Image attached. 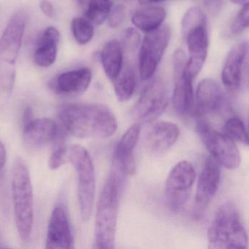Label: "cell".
<instances>
[{
    "label": "cell",
    "mask_w": 249,
    "mask_h": 249,
    "mask_svg": "<svg viewBox=\"0 0 249 249\" xmlns=\"http://www.w3.org/2000/svg\"><path fill=\"white\" fill-rule=\"evenodd\" d=\"M60 32L56 28L50 26L42 32L36 42L34 53V61L41 67H48L54 64L58 53Z\"/></svg>",
    "instance_id": "44dd1931"
},
{
    "label": "cell",
    "mask_w": 249,
    "mask_h": 249,
    "mask_svg": "<svg viewBox=\"0 0 249 249\" xmlns=\"http://www.w3.org/2000/svg\"><path fill=\"white\" fill-rule=\"evenodd\" d=\"M196 179V170L188 161H181L171 170L165 184V197L172 211L184 207Z\"/></svg>",
    "instance_id": "30bf717a"
},
{
    "label": "cell",
    "mask_w": 249,
    "mask_h": 249,
    "mask_svg": "<svg viewBox=\"0 0 249 249\" xmlns=\"http://www.w3.org/2000/svg\"><path fill=\"white\" fill-rule=\"evenodd\" d=\"M41 11L48 18H53L55 15V9L49 0H41L39 2Z\"/></svg>",
    "instance_id": "836d02e7"
},
{
    "label": "cell",
    "mask_w": 249,
    "mask_h": 249,
    "mask_svg": "<svg viewBox=\"0 0 249 249\" xmlns=\"http://www.w3.org/2000/svg\"><path fill=\"white\" fill-rule=\"evenodd\" d=\"M244 67L249 68V41L247 42V51H246L245 61H244Z\"/></svg>",
    "instance_id": "8d00e7d4"
},
{
    "label": "cell",
    "mask_w": 249,
    "mask_h": 249,
    "mask_svg": "<svg viewBox=\"0 0 249 249\" xmlns=\"http://www.w3.org/2000/svg\"><path fill=\"white\" fill-rule=\"evenodd\" d=\"M126 15V7L124 4H118L112 7L107 21L108 26L112 29L119 27L124 20Z\"/></svg>",
    "instance_id": "1f68e13d"
},
{
    "label": "cell",
    "mask_w": 249,
    "mask_h": 249,
    "mask_svg": "<svg viewBox=\"0 0 249 249\" xmlns=\"http://www.w3.org/2000/svg\"><path fill=\"white\" fill-rule=\"evenodd\" d=\"M141 133V124H132L123 134L118 142L114 153L113 167L126 175H133L136 170L134 149L139 141Z\"/></svg>",
    "instance_id": "9a60e30c"
},
{
    "label": "cell",
    "mask_w": 249,
    "mask_h": 249,
    "mask_svg": "<svg viewBox=\"0 0 249 249\" xmlns=\"http://www.w3.org/2000/svg\"><path fill=\"white\" fill-rule=\"evenodd\" d=\"M58 135V125L49 118L33 119L23 127V143L29 149L42 147Z\"/></svg>",
    "instance_id": "d6986e66"
},
{
    "label": "cell",
    "mask_w": 249,
    "mask_h": 249,
    "mask_svg": "<svg viewBox=\"0 0 249 249\" xmlns=\"http://www.w3.org/2000/svg\"><path fill=\"white\" fill-rule=\"evenodd\" d=\"M166 17V11L160 6H148L136 10L132 16V23L137 29L152 32L162 26Z\"/></svg>",
    "instance_id": "603a6c76"
},
{
    "label": "cell",
    "mask_w": 249,
    "mask_h": 249,
    "mask_svg": "<svg viewBox=\"0 0 249 249\" xmlns=\"http://www.w3.org/2000/svg\"><path fill=\"white\" fill-rule=\"evenodd\" d=\"M179 135L180 130L177 124L159 121L149 129L146 137V146L152 153H164L175 144Z\"/></svg>",
    "instance_id": "ffe728a7"
},
{
    "label": "cell",
    "mask_w": 249,
    "mask_h": 249,
    "mask_svg": "<svg viewBox=\"0 0 249 249\" xmlns=\"http://www.w3.org/2000/svg\"><path fill=\"white\" fill-rule=\"evenodd\" d=\"M249 28V3L242 6L231 26V31L235 35H240Z\"/></svg>",
    "instance_id": "f1b7e54d"
},
{
    "label": "cell",
    "mask_w": 249,
    "mask_h": 249,
    "mask_svg": "<svg viewBox=\"0 0 249 249\" xmlns=\"http://www.w3.org/2000/svg\"><path fill=\"white\" fill-rule=\"evenodd\" d=\"M200 26H207V17L206 14L199 7H190L186 12L181 21L183 36L189 31Z\"/></svg>",
    "instance_id": "83f0119b"
},
{
    "label": "cell",
    "mask_w": 249,
    "mask_h": 249,
    "mask_svg": "<svg viewBox=\"0 0 249 249\" xmlns=\"http://www.w3.org/2000/svg\"><path fill=\"white\" fill-rule=\"evenodd\" d=\"M124 50L122 44L117 39L108 41L100 53V59L105 74L114 80L122 70L124 64Z\"/></svg>",
    "instance_id": "7402d4cb"
},
{
    "label": "cell",
    "mask_w": 249,
    "mask_h": 249,
    "mask_svg": "<svg viewBox=\"0 0 249 249\" xmlns=\"http://www.w3.org/2000/svg\"><path fill=\"white\" fill-rule=\"evenodd\" d=\"M225 95L220 85L212 78H205L199 83L195 104L197 117L217 112L223 105Z\"/></svg>",
    "instance_id": "e0dca14e"
},
{
    "label": "cell",
    "mask_w": 249,
    "mask_h": 249,
    "mask_svg": "<svg viewBox=\"0 0 249 249\" xmlns=\"http://www.w3.org/2000/svg\"><path fill=\"white\" fill-rule=\"evenodd\" d=\"M12 190L18 233L22 242H27L33 228V189L29 170L20 158L13 165Z\"/></svg>",
    "instance_id": "5b68a950"
},
{
    "label": "cell",
    "mask_w": 249,
    "mask_h": 249,
    "mask_svg": "<svg viewBox=\"0 0 249 249\" xmlns=\"http://www.w3.org/2000/svg\"><path fill=\"white\" fill-rule=\"evenodd\" d=\"M113 81L115 95L120 102H126L133 96L136 87V74L130 61L124 62L122 70Z\"/></svg>",
    "instance_id": "cb8c5ba5"
},
{
    "label": "cell",
    "mask_w": 249,
    "mask_h": 249,
    "mask_svg": "<svg viewBox=\"0 0 249 249\" xmlns=\"http://www.w3.org/2000/svg\"><path fill=\"white\" fill-rule=\"evenodd\" d=\"M5 248V246L4 245V242H3L2 237H1V233H0V249Z\"/></svg>",
    "instance_id": "ab89813d"
},
{
    "label": "cell",
    "mask_w": 249,
    "mask_h": 249,
    "mask_svg": "<svg viewBox=\"0 0 249 249\" xmlns=\"http://www.w3.org/2000/svg\"><path fill=\"white\" fill-rule=\"evenodd\" d=\"M211 249H248L249 235L241 222L236 205L226 202L219 206L208 229Z\"/></svg>",
    "instance_id": "277c9868"
},
{
    "label": "cell",
    "mask_w": 249,
    "mask_h": 249,
    "mask_svg": "<svg viewBox=\"0 0 249 249\" xmlns=\"http://www.w3.org/2000/svg\"><path fill=\"white\" fill-rule=\"evenodd\" d=\"M187 58L185 53L177 49L173 55L174 73V89L172 102L177 114L181 115H195L194 92L193 79L186 72Z\"/></svg>",
    "instance_id": "9c48e42d"
},
{
    "label": "cell",
    "mask_w": 249,
    "mask_h": 249,
    "mask_svg": "<svg viewBox=\"0 0 249 249\" xmlns=\"http://www.w3.org/2000/svg\"><path fill=\"white\" fill-rule=\"evenodd\" d=\"M124 175L113 167L101 191L95 222V249H112L115 247L120 194Z\"/></svg>",
    "instance_id": "7a4b0ae2"
},
{
    "label": "cell",
    "mask_w": 249,
    "mask_h": 249,
    "mask_svg": "<svg viewBox=\"0 0 249 249\" xmlns=\"http://www.w3.org/2000/svg\"><path fill=\"white\" fill-rule=\"evenodd\" d=\"M247 42L236 44L228 53L222 71V80L227 90L235 92L240 89L244 68Z\"/></svg>",
    "instance_id": "ac0fdd59"
},
{
    "label": "cell",
    "mask_w": 249,
    "mask_h": 249,
    "mask_svg": "<svg viewBox=\"0 0 249 249\" xmlns=\"http://www.w3.org/2000/svg\"><path fill=\"white\" fill-rule=\"evenodd\" d=\"M92 71L88 67L75 69L61 73L49 82V87L54 93L73 96L84 93L91 83Z\"/></svg>",
    "instance_id": "2e32d148"
},
{
    "label": "cell",
    "mask_w": 249,
    "mask_h": 249,
    "mask_svg": "<svg viewBox=\"0 0 249 249\" xmlns=\"http://www.w3.org/2000/svg\"><path fill=\"white\" fill-rule=\"evenodd\" d=\"M203 2L205 7L213 14L219 13L223 5V0H203Z\"/></svg>",
    "instance_id": "d6a6232c"
},
{
    "label": "cell",
    "mask_w": 249,
    "mask_h": 249,
    "mask_svg": "<svg viewBox=\"0 0 249 249\" xmlns=\"http://www.w3.org/2000/svg\"><path fill=\"white\" fill-rule=\"evenodd\" d=\"M27 23V13L18 10L10 18L0 38V106L11 96L16 76V61Z\"/></svg>",
    "instance_id": "3957f363"
},
{
    "label": "cell",
    "mask_w": 249,
    "mask_h": 249,
    "mask_svg": "<svg viewBox=\"0 0 249 249\" xmlns=\"http://www.w3.org/2000/svg\"><path fill=\"white\" fill-rule=\"evenodd\" d=\"M124 52L126 54H134L137 49L139 43H140V35L139 32L133 29L129 28L124 31Z\"/></svg>",
    "instance_id": "4dcf8cb0"
},
{
    "label": "cell",
    "mask_w": 249,
    "mask_h": 249,
    "mask_svg": "<svg viewBox=\"0 0 249 249\" xmlns=\"http://www.w3.org/2000/svg\"><path fill=\"white\" fill-rule=\"evenodd\" d=\"M231 1L232 4L241 6L244 5V4L249 3V0H231Z\"/></svg>",
    "instance_id": "74e56055"
},
{
    "label": "cell",
    "mask_w": 249,
    "mask_h": 249,
    "mask_svg": "<svg viewBox=\"0 0 249 249\" xmlns=\"http://www.w3.org/2000/svg\"><path fill=\"white\" fill-rule=\"evenodd\" d=\"M170 38L171 29L165 24L145 35L139 53V73L142 80H149L155 74Z\"/></svg>",
    "instance_id": "ba28073f"
},
{
    "label": "cell",
    "mask_w": 249,
    "mask_h": 249,
    "mask_svg": "<svg viewBox=\"0 0 249 249\" xmlns=\"http://www.w3.org/2000/svg\"><path fill=\"white\" fill-rule=\"evenodd\" d=\"M6 162V150L3 143L0 141V170L4 167Z\"/></svg>",
    "instance_id": "d590c367"
},
{
    "label": "cell",
    "mask_w": 249,
    "mask_h": 249,
    "mask_svg": "<svg viewBox=\"0 0 249 249\" xmlns=\"http://www.w3.org/2000/svg\"><path fill=\"white\" fill-rule=\"evenodd\" d=\"M74 238L67 212L62 206H57L51 213L47 231L48 249H71Z\"/></svg>",
    "instance_id": "5bb4252c"
},
{
    "label": "cell",
    "mask_w": 249,
    "mask_h": 249,
    "mask_svg": "<svg viewBox=\"0 0 249 249\" xmlns=\"http://www.w3.org/2000/svg\"><path fill=\"white\" fill-rule=\"evenodd\" d=\"M224 133L233 141L249 146V132L241 118L230 117L224 125Z\"/></svg>",
    "instance_id": "4316f807"
},
{
    "label": "cell",
    "mask_w": 249,
    "mask_h": 249,
    "mask_svg": "<svg viewBox=\"0 0 249 249\" xmlns=\"http://www.w3.org/2000/svg\"><path fill=\"white\" fill-rule=\"evenodd\" d=\"M33 111L30 106L26 107L23 111V118H22V127L29 124L33 120Z\"/></svg>",
    "instance_id": "e575fe53"
},
{
    "label": "cell",
    "mask_w": 249,
    "mask_h": 249,
    "mask_svg": "<svg viewBox=\"0 0 249 249\" xmlns=\"http://www.w3.org/2000/svg\"><path fill=\"white\" fill-rule=\"evenodd\" d=\"M68 158V149L64 143H59L54 149L48 159L50 169L57 170L65 163Z\"/></svg>",
    "instance_id": "f546056e"
},
{
    "label": "cell",
    "mask_w": 249,
    "mask_h": 249,
    "mask_svg": "<svg viewBox=\"0 0 249 249\" xmlns=\"http://www.w3.org/2000/svg\"><path fill=\"white\" fill-rule=\"evenodd\" d=\"M168 105V96L165 85L161 80H155L142 92L133 108V117L139 124L153 122L163 114Z\"/></svg>",
    "instance_id": "8fae6325"
},
{
    "label": "cell",
    "mask_w": 249,
    "mask_h": 249,
    "mask_svg": "<svg viewBox=\"0 0 249 249\" xmlns=\"http://www.w3.org/2000/svg\"><path fill=\"white\" fill-rule=\"evenodd\" d=\"M196 130L211 156L221 166L231 171L239 168L242 156L235 141L225 133L215 130L202 117L196 121Z\"/></svg>",
    "instance_id": "52a82bcc"
},
{
    "label": "cell",
    "mask_w": 249,
    "mask_h": 249,
    "mask_svg": "<svg viewBox=\"0 0 249 249\" xmlns=\"http://www.w3.org/2000/svg\"><path fill=\"white\" fill-rule=\"evenodd\" d=\"M188 48L189 57L186 72L195 80L201 71L209 51L207 26H200L189 31L184 35Z\"/></svg>",
    "instance_id": "4fadbf2b"
},
{
    "label": "cell",
    "mask_w": 249,
    "mask_h": 249,
    "mask_svg": "<svg viewBox=\"0 0 249 249\" xmlns=\"http://www.w3.org/2000/svg\"><path fill=\"white\" fill-rule=\"evenodd\" d=\"M221 181V165L217 161L209 156L199 175L196 189L193 216L200 219L206 208L217 192Z\"/></svg>",
    "instance_id": "7c38bea8"
},
{
    "label": "cell",
    "mask_w": 249,
    "mask_h": 249,
    "mask_svg": "<svg viewBox=\"0 0 249 249\" xmlns=\"http://www.w3.org/2000/svg\"><path fill=\"white\" fill-rule=\"evenodd\" d=\"M71 29L74 39L81 45L90 42L94 36V25L86 18H74L71 20Z\"/></svg>",
    "instance_id": "484cf974"
},
{
    "label": "cell",
    "mask_w": 249,
    "mask_h": 249,
    "mask_svg": "<svg viewBox=\"0 0 249 249\" xmlns=\"http://www.w3.org/2000/svg\"><path fill=\"white\" fill-rule=\"evenodd\" d=\"M68 159L77 175V194L80 216L86 222L93 213L96 178L94 165L88 151L80 145H73L68 149Z\"/></svg>",
    "instance_id": "8992f818"
},
{
    "label": "cell",
    "mask_w": 249,
    "mask_h": 249,
    "mask_svg": "<svg viewBox=\"0 0 249 249\" xmlns=\"http://www.w3.org/2000/svg\"><path fill=\"white\" fill-rule=\"evenodd\" d=\"M168 1V0H140L143 4H153V3L162 2V1Z\"/></svg>",
    "instance_id": "f35d334b"
},
{
    "label": "cell",
    "mask_w": 249,
    "mask_h": 249,
    "mask_svg": "<svg viewBox=\"0 0 249 249\" xmlns=\"http://www.w3.org/2000/svg\"><path fill=\"white\" fill-rule=\"evenodd\" d=\"M112 8L111 0H90L86 11V19L93 25H101L107 19Z\"/></svg>",
    "instance_id": "d4e9b609"
},
{
    "label": "cell",
    "mask_w": 249,
    "mask_h": 249,
    "mask_svg": "<svg viewBox=\"0 0 249 249\" xmlns=\"http://www.w3.org/2000/svg\"><path fill=\"white\" fill-rule=\"evenodd\" d=\"M58 117L65 132L78 138H108L118 127L115 114L103 104H64Z\"/></svg>",
    "instance_id": "6da1fadb"
}]
</instances>
